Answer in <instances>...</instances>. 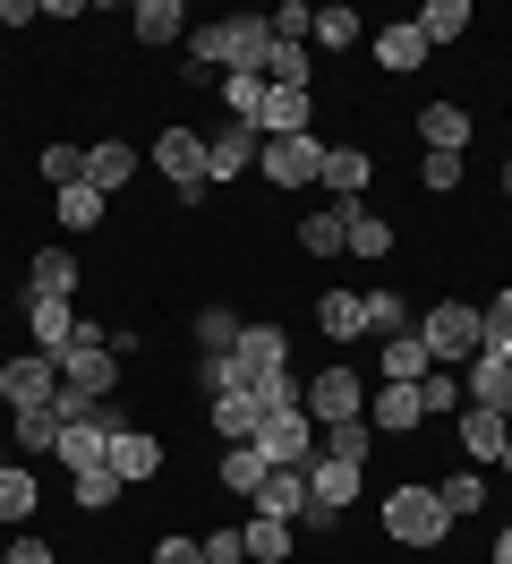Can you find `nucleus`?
<instances>
[{"instance_id": "obj_1", "label": "nucleus", "mask_w": 512, "mask_h": 564, "mask_svg": "<svg viewBox=\"0 0 512 564\" xmlns=\"http://www.w3.org/2000/svg\"><path fill=\"white\" fill-rule=\"evenodd\" d=\"M444 530H453V513H444V496L436 488H393L384 496V539L393 547H444Z\"/></svg>"}, {"instance_id": "obj_2", "label": "nucleus", "mask_w": 512, "mask_h": 564, "mask_svg": "<svg viewBox=\"0 0 512 564\" xmlns=\"http://www.w3.org/2000/svg\"><path fill=\"white\" fill-rule=\"evenodd\" d=\"M418 343H427V359H461V368H470V359L487 351V308H470V300H436L427 325H418Z\"/></svg>"}, {"instance_id": "obj_3", "label": "nucleus", "mask_w": 512, "mask_h": 564, "mask_svg": "<svg viewBox=\"0 0 512 564\" xmlns=\"http://www.w3.org/2000/svg\"><path fill=\"white\" fill-rule=\"evenodd\" d=\"M291 368V334L282 325H239L231 359H222V393L231 386H265V377H282Z\"/></svg>"}, {"instance_id": "obj_4", "label": "nucleus", "mask_w": 512, "mask_h": 564, "mask_svg": "<svg viewBox=\"0 0 512 564\" xmlns=\"http://www.w3.org/2000/svg\"><path fill=\"white\" fill-rule=\"evenodd\" d=\"M61 359V386H77V393H111L120 386V351H111V334H102V325H77V343H68V351H52Z\"/></svg>"}, {"instance_id": "obj_5", "label": "nucleus", "mask_w": 512, "mask_h": 564, "mask_svg": "<svg viewBox=\"0 0 512 564\" xmlns=\"http://www.w3.org/2000/svg\"><path fill=\"white\" fill-rule=\"evenodd\" d=\"M299 411L316 427H334V420H368V393H359V368H316V377H307V393H299Z\"/></svg>"}, {"instance_id": "obj_6", "label": "nucleus", "mask_w": 512, "mask_h": 564, "mask_svg": "<svg viewBox=\"0 0 512 564\" xmlns=\"http://www.w3.org/2000/svg\"><path fill=\"white\" fill-rule=\"evenodd\" d=\"M257 172L273 188H307V180H325V138L307 129V138H265L257 145Z\"/></svg>"}, {"instance_id": "obj_7", "label": "nucleus", "mask_w": 512, "mask_h": 564, "mask_svg": "<svg viewBox=\"0 0 512 564\" xmlns=\"http://www.w3.org/2000/svg\"><path fill=\"white\" fill-rule=\"evenodd\" d=\"M257 454H265V470H307L316 462V420L307 411H273L257 427Z\"/></svg>"}, {"instance_id": "obj_8", "label": "nucleus", "mask_w": 512, "mask_h": 564, "mask_svg": "<svg viewBox=\"0 0 512 564\" xmlns=\"http://www.w3.org/2000/svg\"><path fill=\"white\" fill-rule=\"evenodd\" d=\"M111 479H120V488L163 479V436H154V427H137V420H120V427H111Z\"/></svg>"}, {"instance_id": "obj_9", "label": "nucleus", "mask_w": 512, "mask_h": 564, "mask_svg": "<svg viewBox=\"0 0 512 564\" xmlns=\"http://www.w3.org/2000/svg\"><path fill=\"white\" fill-rule=\"evenodd\" d=\"M154 172H163L179 197L214 188V180H205V138H197V129H163V138H154Z\"/></svg>"}, {"instance_id": "obj_10", "label": "nucleus", "mask_w": 512, "mask_h": 564, "mask_svg": "<svg viewBox=\"0 0 512 564\" xmlns=\"http://www.w3.org/2000/svg\"><path fill=\"white\" fill-rule=\"evenodd\" d=\"M52 393H61V359H52V351L9 359V368H0V402H9V411H43Z\"/></svg>"}, {"instance_id": "obj_11", "label": "nucleus", "mask_w": 512, "mask_h": 564, "mask_svg": "<svg viewBox=\"0 0 512 564\" xmlns=\"http://www.w3.org/2000/svg\"><path fill=\"white\" fill-rule=\"evenodd\" d=\"M307 120H316V95H299V86H265L257 145H265V138H307Z\"/></svg>"}, {"instance_id": "obj_12", "label": "nucleus", "mask_w": 512, "mask_h": 564, "mask_svg": "<svg viewBox=\"0 0 512 564\" xmlns=\"http://www.w3.org/2000/svg\"><path fill=\"white\" fill-rule=\"evenodd\" d=\"M341 257H393V223H384V214H368L359 206V197H341Z\"/></svg>"}, {"instance_id": "obj_13", "label": "nucleus", "mask_w": 512, "mask_h": 564, "mask_svg": "<svg viewBox=\"0 0 512 564\" xmlns=\"http://www.w3.org/2000/svg\"><path fill=\"white\" fill-rule=\"evenodd\" d=\"M427 52H436V43L418 35V18H393V26L375 35V69H384V77H410V69H427Z\"/></svg>"}, {"instance_id": "obj_14", "label": "nucleus", "mask_w": 512, "mask_h": 564, "mask_svg": "<svg viewBox=\"0 0 512 564\" xmlns=\"http://www.w3.org/2000/svg\"><path fill=\"white\" fill-rule=\"evenodd\" d=\"M248 163H257V129H248V120H222V129L205 138V180H239Z\"/></svg>"}, {"instance_id": "obj_15", "label": "nucleus", "mask_w": 512, "mask_h": 564, "mask_svg": "<svg viewBox=\"0 0 512 564\" xmlns=\"http://www.w3.org/2000/svg\"><path fill=\"white\" fill-rule=\"evenodd\" d=\"M248 505H257V513H273V522H299V513H307V470H265Z\"/></svg>"}, {"instance_id": "obj_16", "label": "nucleus", "mask_w": 512, "mask_h": 564, "mask_svg": "<svg viewBox=\"0 0 512 564\" xmlns=\"http://www.w3.org/2000/svg\"><path fill=\"white\" fill-rule=\"evenodd\" d=\"M129 172H137V145H120V138L86 145V188H95V197H120V188H129Z\"/></svg>"}, {"instance_id": "obj_17", "label": "nucleus", "mask_w": 512, "mask_h": 564, "mask_svg": "<svg viewBox=\"0 0 512 564\" xmlns=\"http://www.w3.org/2000/svg\"><path fill=\"white\" fill-rule=\"evenodd\" d=\"M470 104H427L418 111V138H427V154H461V145H470Z\"/></svg>"}, {"instance_id": "obj_18", "label": "nucleus", "mask_w": 512, "mask_h": 564, "mask_svg": "<svg viewBox=\"0 0 512 564\" xmlns=\"http://www.w3.org/2000/svg\"><path fill=\"white\" fill-rule=\"evenodd\" d=\"M350 496H359V470H350V462H307V505H316V513H341V505H350Z\"/></svg>"}, {"instance_id": "obj_19", "label": "nucleus", "mask_w": 512, "mask_h": 564, "mask_svg": "<svg viewBox=\"0 0 512 564\" xmlns=\"http://www.w3.org/2000/svg\"><path fill=\"white\" fill-rule=\"evenodd\" d=\"M214 427L231 436V445H257V427H265V402L248 386H231V393H214Z\"/></svg>"}, {"instance_id": "obj_20", "label": "nucleus", "mask_w": 512, "mask_h": 564, "mask_svg": "<svg viewBox=\"0 0 512 564\" xmlns=\"http://www.w3.org/2000/svg\"><path fill=\"white\" fill-rule=\"evenodd\" d=\"M418 420H427L418 386H384V393L368 402V427H375V436H402V427H418Z\"/></svg>"}, {"instance_id": "obj_21", "label": "nucleus", "mask_w": 512, "mask_h": 564, "mask_svg": "<svg viewBox=\"0 0 512 564\" xmlns=\"http://www.w3.org/2000/svg\"><path fill=\"white\" fill-rule=\"evenodd\" d=\"M504 436H512V411H478V402L461 411V454H470V462H495V454H504Z\"/></svg>"}, {"instance_id": "obj_22", "label": "nucleus", "mask_w": 512, "mask_h": 564, "mask_svg": "<svg viewBox=\"0 0 512 564\" xmlns=\"http://www.w3.org/2000/svg\"><path fill=\"white\" fill-rule=\"evenodd\" d=\"M470 402H478V411H512V359L504 351H478L470 359Z\"/></svg>"}, {"instance_id": "obj_23", "label": "nucleus", "mask_w": 512, "mask_h": 564, "mask_svg": "<svg viewBox=\"0 0 512 564\" xmlns=\"http://www.w3.org/2000/svg\"><path fill=\"white\" fill-rule=\"evenodd\" d=\"M316 325H325V343H359V334H368V300H359V291H325V300H316Z\"/></svg>"}, {"instance_id": "obj_24", "label": "nucleus", "mask_w": 512, "mask_h": 564, "mask_svg": "<svg viewBox=\"0 0 512 564\" xmlns=\"http://www.w3.org/2000/svg\"><path fill=\"white\" fill-rule=\"evenodd\" d=\"M375 359H384V386H427V377H436V359H427V343H418V334H393Z\"/></svg>"}, {"instance_id": "obj_25", "label": "nucleus", "mask_w": 512, "mask_h": 564, "mask_svg": "<svg viewBox=\"0 0 512 564\" xmlns=\"http://www.w3.org/2000/svg\"><path fill=\"white\" fill-rule=\"evenodd\" d=\"M316 454H325V462H350V470H368V454H375V427H368V420H334L325 436H316Z\"/></svg>"}, {"instance_id": "obj_26", "label": "nucleus", "mask_w": 512, "mask_h": 564, "mask_svg": "<svg viewBox=\"0 0 512 564\" xmlns=\"http://www.w3.org/2000/svg\"><path fill=\"white\" fill-rule=\"evenodd\" d=\"M129 26H137V43H179L188 35V9H179V0H137Z\"/></svg>"}, {"instance_id": "obj_27", "label": "nucleus", "mask_w": 512, "mask_h": 564, "mask_svg": "<svg viewBox=\"0 0 512 564\" xmlns=\"http://www.w3.org/2000/svg\"><path fill=\"white\" fill-rule=\"evenodd\" d=\"M239 539H248V564H291V522H273V513H248Z\"/></svg>"}, {"instance_id": "obj_28", "label": "nucleus", "mask_w": 512, "mask_h": 564, "mask_svg": "<svg viewBox=\"0 0 512 564\" xmlns=\"http://www.w3.org/2000/svg\"><path fill=\"white\" fill-rule=\"evenodd\" d=\"M9 445H18V454H61V420H52V402H43V411H9Z\"/></svg>"}, {"instance_id": "obj_29", "label": "nucleus", "mask_w": 512, "mask_h": 564, "mask_svg": "<svg viewBox=\"0 0 512 564\" xmlns=\"http://www.w3.org/2000/svg\"><path fill=\"white\" fill-rule=\"evenodd\" d=\"M34 505H43V479H34L26 462H9V470H0V522L18 530V522L34 513Z\"/></svg>"}, {"instance_id": "obj_30", "label": "nucleus", "mask_w": 512, "mask_h": 564, "mask_svg": "<svg viewBox=\"0 0 512 564\" xmlns=\"http://www.w3.org/2000/svg\"><path fill=\"white\" fill-rule=\"evenodd\" d=\"M26 325H34V351H68V343H77V317H68V300H34Z\"/></svg>"}, {"instance_id": "obj_31", "label": "nucleus", "mask_w": 512, "mask_h": 564, "mask_svg": "<svg viewBox=\"0 0 512 564\" xmlns=\"http://www.w3.org/2000/svg\"><path fill=\"white\" fill-rule=\"evenodd\" d=\"M470 18H478L470 0H427V9H418V35H427V43H461V35H470Z\"/></svg>"}, {"instance_id": "obj_32", "label": "nucleus", "mask_w": 512, "mask_h": 564, "mask_svg": "<svg viewBox=\"0 0 512 564\" xmlns=\"http://www.w3.org/2000/svg\"><path fill=\"white\" fill-rule=\"evenodd\" d=\"M325 188H334V197H359V188H368V154H359V145H325Z\"/></svg>"}, {"instance_id": "obj_33", "label": "nucleus", "mask_w": 512, "mask_h": 564, "mask_svg": "<svg viewBox=\"0 0 512 564\" xmlns=\"http://www.w3.org/2000/svg\"><path fill=\"white\" fill-rule=\"evenodd\" d=\"M68 291H77V257H68V248H43V257H34V300H68Z\"/></svg>"}, {"instance_id": "obj_34", "label": "nucleus", "mask_w": 512, "mask_h": 564, "mask_svg": "<svg viewBox=\"0 0 512 564\" xmlns=\"http://www.w3.org/2000/svg\"><path fill=\"white\" fill-rule=\"evenodd\" d=\"M34 172L52 180V188H77V180H86V145L52 138V145H43V154H34Z\"/></svg>"}, {"instance_id": "obj_35", "label": "nucleus", "mask_w": 512, "mask_h": 564, "mask_svg": "<svg viewBox=\"0 0 512 564\" xmlns=\"http://www.w3.org/2000/svg\"><path fill=\"white\" fill-rule=\"evenodd\" d=\"M222 111L257 129V111H265V77H257V69H231V77H222Z\"/></svg>"}, {"instance_id": "obj_36", "label": "nucleus", "mask_w": 512, "mask_h": 564, "mask_svg": "<svg viewBox=\"0 0 512 564\" xmlns=\"http://www.w3.org/2000/svg\"><path fill=\"white\" fill-rule=\"evenodd\" d=\"M307 77H316L307 43H273V61H265V86H299V95H307Z\"/></svg>"}, {"instance_id": "obj_37", "label": "nucleus", "mask_w": 512, "mask_h": 564, "mask_svg": "<svg viewBox=\"0 0 512 564\" xmlns=\"http://www.w3.org/2000/svg\"><path fill=\"white\" fill-rule=\"evenodd\" d=\"M359 300H368V334L375 343H393V334H410V308H402V291H359Z\"/></svg>"}, {"instance_id": "obj_38", "label": "nucleus", "mask_w": 512, "mask_h": 564, "mask_svg": "<svg viewBox=\"0 0 512 564\" xmlns=\"http://www.w3.org/2000/svg\"><path fill=\"white\" fill-rule=\"evenodd\" d=\"M436 496H444V513H453V522H470L478 505H487V479H478V470H453Z\"/></svg>"}, {"instance_id": "obj_39", "label": "nucleus", "mask_w": 512, "mask_h": 564, "mask_svg": "<svg viewBox=\"0 0 512 564\" xmlns=\"http://www.w3.org/2000/svg\"><path fill=\"white\" fill-rule=\"evenodd\" d=\"M102 214H111V197H95L86 180H77V188H61V223H68V231H95Z\"/></svg>"}, {"instance_id": "obj_40", "label": "nucleus", "mask_w": 512, "mask_h": 564, "mask_svg": "<svg viewBox=\"0 0 512 564\" xmlns=\"http://www.w3.org/2000/svg\"><path fill=\"white\" fill-rule=\"evenodd\" d=\"M257 479H265V454H257V445H231V454H222V488L257 496Z\"/></svg>"}, {"instance_id": "obj_41", "label": "nucleus", "mask_w": 512, "mask_h": 564, "mask_svg": "<svg viewBox=\"0 0 512 564\" xmlns=\"http://www.w3.org/2000/svg\"><path fill=\"white\" fill-rule=\"evenodd\" d=\"M231 343H239V317H231V308H205V317H197V351L205 359H231Z\"/></svg>"}, {"instance_id": "obj_42", "label": "nucleus", "mask_w": 512, "mask_h": 564, "mask_svg": "<svg viewBox=\"0 0 512 564\" xmlns=\"http://www.w3.org/2000/svg\"><path fill=\"white\" fill-rule=\"evenodd\" d=\"M299 248H307V257H341V206L307 214V223H299Z\"/></svg>"}, {"instance_id": "obj_43", "label": "nucleus", "mask_w": 512, "mask_h": 564, "mask_svg": "<svg viewBox=\"0 0 512 564\" xmlns=\"http://www.w3.org/2000/svg\"><path fill=\"white\" fill-rule=\"evenodd\" d=\"M307 43H325V52H350L359 43V9H316V35Z\"/></svg>"}, {"instance_id": "obj_44", "label": "nucleus", "mask_w": 512, "mask_h": 564, "mask_svg": "<svg viewBox=\"0 0 512 564\" xmlns=\"http://www.w3.org/2000/svg\"><path fill=\"white\" fill-rule=\"evenodd\" d=\"M77 505H86V513H102V505H120V479H111V462H102V470H77Z\"/></svg>"}, {"instance_id": "obj_45", "label": "nucleus", "mask_w": 512, "mask_h": 564, "mask_svg": "<svg viewBox=\"0 0 512 564\" xmlns=\"http://www.w3.org/2000/svg\"><path fill=\"white\" fill-rule=\"evenodd\" d=\"M316 35V9H307V0H282V9H273V43H307Z\"/></svg>"}, {"instance_id": "obj_46", "label": "nucleus", "mask_w": 512, "mask_h": 564, "mask_svg": "<svg viewBox=\"0 0 512 564\" xmlns=\"http://www.w3.org/2000/svg\"><path fill=\"white\" fill-rule=\"evenodd\" d=\"M461 172H470V154H427V163H418V180H427L436 197H453V188H461Z\"/></svg>"}, {"instance_id": "obj_47", "label": "nucleus", "mask_w": 512, "mask_h": 564, "mask_svg": "<svg viewBox=\"0 0 512 564\" xmlns=\"http://www.w3.org/2000/svg\"><path fill=\"white\" fill-rule=\"evenodd\" d=\"M95 411H102V402H95V393H77V386H61V393H52V420H61V427H86Z\"/></svg>"}, {"instance_id": "obj_48", "label": "nucleus", "mask_w": 512, "mask_h": 564, "mask_svg": "<svg viewBox=\"0 0 512 564\" xmlns=\"http://www.w3.org/2000/svg\"><path fill=\"white\" fill-rule=\"evenodd\" d=\"M487 351L512 359V291H495V300H487Z\"/></svg>"}, {"instance_id": "obj_49", "label": "nucleus", "mask_w": 512, "mask_h": 564, "mask_svg": "<svg viewBox=\"0 0 512 564\" xmlns=\"http://www.w3.org/2000/svg\"><path fill=\"white\" fill-rule=\"evenodd\" d=\"M418 402H427V420H453V411H461V386H453V377H427Z\"/></svg>"}, {"instance_id": "obj_50", "label": "nucleus", "mask_w": 512, "mask_h": 564, "mask_svg": "<svg viewBox=\"0 0 512 564\" xmlns=\"http://www.w3.org/2000/svg\"><path fill=\"white\" fill-rule=\"evenodd\" d=\"M205 564H248V539H239V530H214V539H205Z\"/></svg>"}, {"instance_id": "obj_51", "label": "nucleus", "mask_w": 512, "mask_h": 564, "mask_svg": "<svg viewBox=\"0 0 512 564\" xmlns=\"http://www.w3.org/2000/svg\"><path fill=\"white\" fill-rule=\"evenodd\" d=\"M154 564H205V539H163V547H154Z\"/></svg>"}, {"instance_id": "obj_52", "label": "nucleus", "mask_w": 512, "mask_h": 564, "mask_svg": "<svg viewBox=\"0 0 512 564\" xmlns=\"http://www.w3.org/2000/svg\"><path fill=\"white\" fill-rule=\"evenodd\" d=\"M0 564H52V539H18V547H9Z\"/></svg>"}, {"instance_id": "obj_53", "label": "nucleus", "mask_w": 512, "mask_h": 564, "mask_svg": "<svg viewBox=\"0 0 512 564\" xmlns=\"http://www.w3.org/2000/svg\"><path fill=\"white\" fill-rule=\"evenodd\" d=\"M495 564H512V530H504V539H495Z\"/></svg>"}, {"instance_id": "obj_54", "label": "nucleus", "mask_w": 512, "mask_h": 564, "mask_svg": "<svg viewBox=\"0 0 512 564\" xmlns=\"http://www.w3.org/2000/svg\"><path fill=\"white\" fill-rule=\"evenodd\" d=\"M495 462H504V470H512V436H504V454H495Z\"/></svg>"}, {"instance_id": "obj_55", "label": "nucleus", "mask_w": 512, "mask_h": 564, "mask_svg": "<svg viewBox=\"0 0 512 564\" xmlns=\"http://www.w3.org/2000/svg\"><path fill=\"white\" fill-rule=\"evenodd\" d=\"M0 470H9V436H0Z\"/></svg>"}, {"instance_id": "obj_56", "label": "nucleus", "mask_w": 512, "mask_h": 564, "mask_svg": "<svg viewBox=\"0 0 512 564\" xmlns=\"http://www.w3.org/2000/svg\"><path fill=\"white\" fill-rule=\"evenodd\" d=\"M504 197H512V163H504Z\"/></svg>"}]
</instances>
